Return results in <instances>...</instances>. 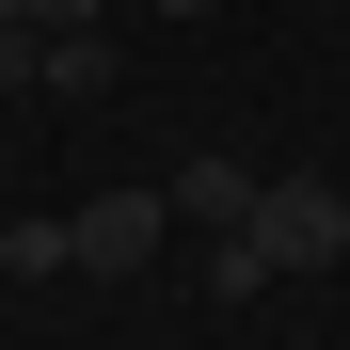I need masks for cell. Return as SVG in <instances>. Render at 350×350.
Returning a JSON list of instances; mask_svg holds the SVG:
<instances>
[{"label":"cell","mask_w":350,"mask_h":350,"mask_svg":"<svg viewBox=\"0 0 350 350\" xmlns=\"http://www.w3.org/2000/svg\"><path fill=\"white\" fill-rule=\"evenodd\" d=\"M239 239H255V271H334L350 255V191L334 175H255V223Z\"/></svg>","instance_id":"1"},{"label":"cell","mask_w":350,"mask_h":350,"mask_svg":"<svg viewBox=\"0 0 350 350\" xmlns=\"http://www.w3.org/2000/svg\"><path fill=\"white\" fill-rule=\"evenodd\" d=\"M159 191H175V223H207V239H223V223H255V175H239V159H175Z\"/></svg>","instance_id":"3"},{"label":"cell","mask_w":350,"mask_h":350,"mask_svg":"<svg viewBox=\"0 0 350 350\" xmlns=\"http://www.w3.org/2000/svg\"><path fill=\"white\" fill-rule=\"evenodd\" d=\"M0 271H16V286H48V271H80V239H64V207H32V223H0Z\"/></svg>","instance_id":"4"},{"label":"cell","mask_w":350,"mask_h":350,"mask_svg":"<svg viewBox=\"0 0 350 350\" xmlns=\"http://www.w3.org/2000/svg\"><path fill=\"white\" fill-rule=\"evenodd\" d=\"M32 80H48V96H111V32H48Z\"/></svg>","instance_id":"5"},{"label":"cell","mask_w":350,"mask_h":350,"mask_svg":"<svg viewBox=\"0 0 350 350\" xmlns=\"http://www.w3.org/2000/svg\"><path fill=\"white\" fill-rule=\"evenodd\" d=\"M64 239H80V271L111 286V271H144V255L175 239V191H159V175H128V191H96V207H64Z\"/></svg>","instance_id":"2"},{"label":"cell","mask_w":350,"mask_h":350,"mask_svg":"<svg viewBox=\"0 0 350 350\" xmlns=\"http://www.w3.org/2000/svg\"><path fill=\"white\" fill-rule=\"evenodd\" d=\"M32 32H111V0H32Z\"/></svg>","instance_id":"6"},{"label":"cell","mask_w":350,"mask_h":350,"mask_svg":"<svg viewBox=\"0 0 350 350\" xmlns=\"http://www.w3.org/2000/svg\"><path fill=\"white\" fill-rule=\"evenodd\" d=\"M159 16H223V0H159Z\"/></svg>","instance_id":"7"}]
</instances>
